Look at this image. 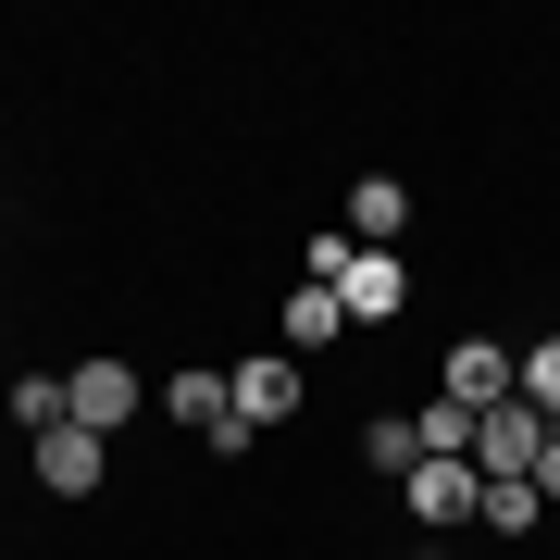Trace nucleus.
I'll use <instances>...</instances> for the list:
<instances>
[{
	"label": "nucleus",
	"instance_id": "1",
	"mask_svg": "<svg viewBox=\"0 0 560 560\" xmlns=\"http://www.w3.org/2000/svg\"><path fill=\"white\" fill-rule=\"evenodd\" d=\"M138 399H150V386H138V361H125V349H88L75 374H62V423H88V436H125Z\"/></svg>",
	"mask_w": 560,
	"mask_h": 560
},
{
	"label": "nucleus",
	"instance_id": "2",
	"mask_svg": "<svg viewBox=\"0 0 560 560\" xmlns=\"http://www.w3.org/2000/svg\"><path fill=\"white\" fill-rule=\"evenodd\" d=\"M560 436V423L536 399H499V411H474V474L486 486H536V448Z\"/></svg>",
	"mask_w": 560,
	"mask_h": 560
},
{
	"label": "nucleus",
	"instance_id": "3",
	"mask_svg": "<svg viewBox=\"0 0 560 560\" xmlns=\"http://www.w3.org/2000/svg\"><path fill=\"white\" fill-rule=\"evenodd\" d=\"M436 399H460V411H499V399H523V349H499V337H448V361H436Z\"/></svg>",
	"mask_w": 560,
	"mask_h": 560
},
{
	"label": "nucleus",
	"instance_id": "4",
	"mask_svg": "<svg viewBox=\"0 0 560 560\" xmlns=\"http://www.w3.org/2000/svg\"><path fill=\"white\" fill-rule=\"evenodd\" d=\"M399 511L423 523V536H436V523H474V511H486V474H474V460H411Z\"/></svg>",
	"mask_w": 560,
	"mask_h": 560
},
{
	"label": "nucleus",
	"instance_id": "5",
	"mask_svg": "<svg viewBox=\"0 0 560 560\" xmlns=\"http://www.w3.org/2000/svg\"><path fill=\"white\" fill-rule=\"evenodd\" d=\"M224 399H237V423L261 436V423H287V411H300V361H287V349H249L237 374H224Z\"/></svg>",
	"mask_w": 560,
	"mask_h": 560
},
{
	"label": "nucleus",
	"instance_id": "6",
	"mask_svg": "<svg viewBox=\"0 0 560 560\" xmlns=\"http://www.w3.org/2000/svg\"><path fill=\"white\" fill-rule=\"evenodd\" d=\"M101 474H113V448L88 436V423H50V436H38V486H50V499H101Z\"/></svg>",
	"mask_w": 560,
	"mask_h": 560
},
{
	"label": "nucleus",
	"instance_id": "7",
	"mask_svg": "<svg viewBox=\"0 0 560 560\" xmlns=\"http://www.w3.org/2000/svg\"><path fill=\"white\" fill-rule=\"evenodd\" d=\"M399 300H411V261H399V249H361L349 275H337V312H349V337H361V324H386Z\"/></svg>",
	"mask_w": 560,
	"mask_h": 560
},
{
	"label": "nucleus",
	"instance_id": "8",
	"mask_svg": "<svg viewBox=\"0 0 560 560\" xmlns=\"http://www.w3.org/2000/svg\"><path fill=\"white\" fill-rule=\"evenodd\" d=\"M349 237H361V249H399V237H411V187H399V175H361V187H349Z\"/></svg>",
	"mask_w": 560,
	"mask_h": 560
},
{
	"label": "nucleus",
	"instance_id": "9",
	"mask_svg": "<svg viewBox=\"0 0 560 560\" xmlns=\"http://www.w3.org/2000/svg\"><path fill=\"white\" fill-rule=\"evenodd\" d=\"M275 337H287V361H312V349H337V337H349V312H337V287H287V312H275Z\"/></svg>",
	"mask_w": 560,
	"mask_h": 560
},
{
	"label": "nucleus",
	"instance_id": "10",
	"mask_svg": "<svg viewBox=\"0 0 560 560\" xmlns=\"http://www.w3.org/2000/svg\"><path fill=\"white\" fill-rule=\"evenodd\" d=\"M411 460H423V436H411L399 411H374V423H361V474H399V486H411Z\"/></svg>",
	"mask_w": 560,
	"mask_h": 560
},
{
	"label": "nucleus",
	"instance_id": "11",
	"mask_svg": "<svg viewBox=\"0 0 560 560\" xmlns=\"http://www.w3.org/2000/svg\"><path fill=\"white\" fill-rule=\"evenodd\" d=\"M486 536H536V523H548V499H536V486H486Z\"/></svg>",
	"mask_w": 560,
	"mask_h": 560
},
{
	"label": "nucleus",
	"instance_id": "12",
	"mask_svg": "<svg viewBox=\"0 0 560 560\" xmlns=\"http://www.w3.org/2000/svg\"><path fill=\"white\" fill-rule=\"evenodd\" d=\"M13 423L50 436V423H62V374H13Z\"/></svg>",
	"mask_w": 560,
	"mask_h": 560
},
{
	"label": "nucleus",
	"instance_id": "13",
	"mask_svg": "<svg viewBox=\"0 0 560 560\" xmlns=\"http://www.w3.org/2000/svg\"><path fill=\"white\" fill-rule=\"evenodd\" d=\"M523 399L560 423V337H536V349H523Z\"/></svg>",
	"mask_w": 560,
	"mask_h": 560
},
{
	"label": "nucleus",
	"instance_id": "14",
	"mask_svg": "<svg viewBox=\"0 0 560 560\" xmlns=\"http://www.w3.org/2000/svg\"><path fill=\"white\" fill-rule=\"evenodd\" d=\"M349 261H361V237H300V287H337Z\"/></svg>",
	"mask_w": 560,
	"mask_h": 560
},
{
	"label": "nucleus",
	"instance_id": "15",
	"mask_svg": "<svg viewBox=\"0 0 560 560\" xmlns=\"http://www.w3.org/2000/svg\"><path fill=\"white\" fill-rule=\"evenodd\" d=\"M536 499H548V511H560V436H548V448H536Z\"/></svg>",
	"mask_w": 560,
	"mask_h": 560
}]
</instances>
